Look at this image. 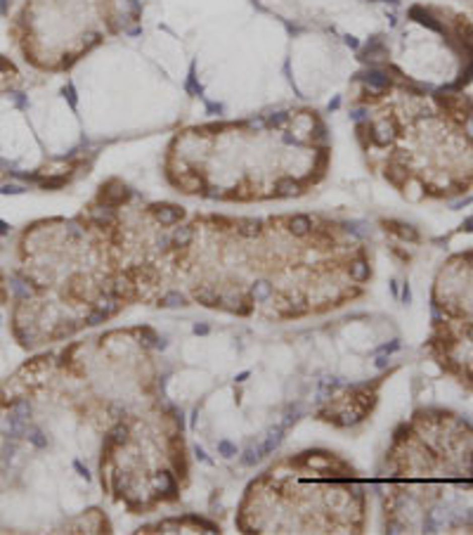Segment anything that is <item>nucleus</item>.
I'll return each mask as SVG.
<instances>
[{
    "mask_svg": "<svg viewBox=\"0 0 473 535\" xmlns=\"http://www.w3.org/2000/svg\"><path fill=\"white\" fill-rule=\"evenodd\" d=\"M152 216L156 218V223L161 225H175L182 218V209L180 206H173V204H156V206H152Z\"/></svg>",
    "mask_w": 473,
    "mask_h": 535,
    "instance_id": "obj_1",
    "label": "nucleus"
},
{
    "mask_svg": "<svg viewBox=\"0 0 473 535\" xmlns=\"http://www.w3.org/2000/svg\"><path fill=\"white\" fill-rule=\"evenodd\" d=\"M5 303H10V284H8V277H5L3 268H0V311L5 308Z\"/></svg>",
    "mask_w": 473,
    "mask_h": 535,
    "instance_id": "obj_2",
    "label": "nucleus"
},
{
    "mask_svg": "<svg viewBox=\"0 0 473 535\" xmlns=\"http://www.w3.org/2000/svg\"><path fill=\"white\" fill-rule=\"evenodd\" d=\"M383 3H397V0H383Z\"/></svg>",
    "mask_w": 473,
    "mask_h": 535,
    "instance_id": "obj_3",
    "label": "nucleus"
}]
</instances>
